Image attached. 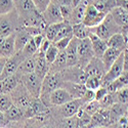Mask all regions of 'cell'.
<instances>
[{"label":"cell","instance_id":"obj_53","mask_svg":"<svg viewBox=\"0 0 128 128\" xmlns=\"http://www.w3.org/2000/svg\"><path fill=\"white\" fill-rule=\"evenodd\" d=\"M39 128H58V124H56L54 122H51L50 120L44 124H42Z\"/></svg>","mask_w":128,"mask_h":128},{"label":"cell","instance_id":"obj_55","mask_svg":"<svg viewBox=\"0 0 128 128\" xmlns=\"http://www.w3.org/2000/svg\"><path fill=\"white\" fill-rule=\"evenodd\" d=\"M4 38H5V37H0V51H1V47H2V44H3Z\"/></svg>","mask_w":128,"mask_h":128},{"label":"cell","instance_id":"obj_16","mask_svg":"<svg viewBox=\"0 0 128 128\" xmlns=\"http://www.w3.org/2000/svg\"><path fill=\"white\" fill-rule=\"evenodd\" d=\"M48 110H49V108L40 98H32L31 102L28 106V108L24 112L25 119L33 118V117H35L37 115L47 112Z\"/></svg>","mask_w":128,"mask_h":128},{"label":"cell","instance_id":"obj_28","mask_svg":"<svg viewBox=\"0 0 128 128\" xmlns=\"http://www.w3.org/2000/svg\"><path fill=\"white\" fill-rule=\"evenodd\" d=\"M122 53V51L118 50V49H115V48H111L108 47L106 50L104 51V53L102 54V56L100 58L102 62H104V66L106 69V71L109 70V68L115 62V60L119 58V56Z\"/></svg>","mask_w":128,"mask_h":128},{"label":"cell","instance_id":"obj_3","mask_svg":"<svg viewBox=\"0 0 128 128\" xmlns=\"http://www.w3.org/2000/svg\"><path fill=\"white\" fill-rule=\"evenodd\" d=\"M22 28L16 10L5 14H0V37H7Z\"/></svg>","mask_w":128,"mask_h":128},{"label":"cell","instance_id":"obj_57","mask_svg":"<svg viewBox=\"0 0 128 128\" xmlns=\"http://www.w3.org/2000/svg\"><path fill=\"white\" fill-rule=\"evenodd\" d=\"M77 128H91L90 126H77Z\"/></svg>","mask_w":128,"mask_h":128},{"label":"cell","instance_id":"obj_58","mask_svg":"<svg viewBox=\"0 0 128 128\" xmlns=\"http://www.w3.org/2000/svg\"><path fill=\"white\" fill-rule=\"evenodd\" d=\"M91 128H109V127H106V126H96V127H91Z\"/></svg>","mask_w":128,"mask_h":128},{"label":"cell","instance_id":"obj_48","mask_svg":"<svg viewBox=\"0 0 128 128\" xmlns=\"http://www.w3.org/2000/svg\"><path fill=\"white\" fill-rule=\"evenodd\" d=\"M53 1H56L58 5H69L72 7H75L82 0H53Z\"/></svg>","mask_w":128,"mask_h":128},{"label":"cell","instance_id":"obj_38","mask_svg":"<svg viewBox=\"0 0 128 128\" xmlns=\"http://www.w3.org/2000/svg\"><path fill=\"white\" fill-rule=\"evenodd\" d=\"M58 52H60V50L58 49V47L53 44V43H51L50 45H49V47L47 48V50L45 51V53H44V56H45V60H46V62H48V65L50 66L51 64L54 62V60L56 58V56H58Z\"/></svg>","mask_w":128,"mask_h":128},{"label":"cell","instance_id":"obj_60","mask_svg":"<svg viewBox=\"0 0 128 128\" xmlns=\"http://www.w3.org/2000/svg\"><path fill=\"white\" fill-rule=\"evenodd\" d=\"M3 128H4V127H3Z\"/></svg>","mask_w":128,"mask_h":128},{"label":"cell","instance_id":"obj_15","mask_svg":"<svg viewBox=\"0 0 128 128\" xmlns=\"http://www.w3.org/2000/svg\"><path fill=\"white\" fill-rule=\"evenodd\" d=\"M83 70L87 77H98V78H102V76L106 72V69L104 66L102 58L96 56H93L90 60V62L84 67Z\"/></svg>","mask_w":128,"mask_h":128},{"label":"cell","instance_id":"obj_13","mask_svg":"<svg viewBox=\"0 0 128 128\" xmlns=\"http://www.w3.org/2000/svg\"><path fill=\"white\" fill-rule=\"evenodd\" d=\"M123 73V52L119 56V58L115 60V62L109 68L106 74L102 78V86H106L116 78H118Z\"/></svg>","mask_w":128,"mask_h":128},{"label":"cell","instance_id":"obj_27","mask_svg":"<svg viewBox=\"0 0 128 128\" xmlns=\"http://www.w3.org/2000/svg\"><path fill=\"white\" fill-rule=\"evenodd\" d=\"M108 47L118 49L120 51H124L126 49V35L123 33H117L110 37L106 40Z\"/></svg>","mask_w":128,"mask_h":128},{"label":"cell","instance_id":"obj_2","mask_svg":"<svg viewBox=\"0 0 128 128\" xmlns=\"http://www.w3.org/2000/svg\"><path fill=\"white\" fill-rule=\"evenodd\" d=\"M90 31H91V33L95 34L96 36H98L100 38L106 41L117 33H122L121 28L117 25V23L115 22V20L113 18L111 14H106L104 20L98 26L94 28H90Z\"/></svg>","mask_w":128,"mask_h":128},{"label":"cell","instance_id":"obj_5","mask_svg":"<svg viewBox=\"0 0 128 128\" xmlns=\"http://www.w3.org/2000/svg\"><path fill=\"white\" fill-rule=\"evenodd\" d=\"M42 78H40L37 74L29 73L22 75L20 77V82L25 86L27 91L33 98H39L41 93V86H42Z\"/></svg>","mask_w":128,"mask_h":128},{"label":"cell","instance_id":"obj_10","mask_svg":"<svg viewBox=\"0 0 128 128\" xmlns=\"http://www.w3.org/2000/svg\"><path fill=\"white\" fill-rule=\"evenodd\" d=\"M72 100H74L72 94L66 88L60 87L49 93L47 98L44 100V104L49 108V106H56L65 104L66 102Z\"/></svg>","mask_w":128,"mask_h":128},{"label":"cell","instance_id":"obj_4","mask_svg":"<svg viewBox=\"0 0 128 128\" xmlns=\"http://www.w3.org/2000/svg\"><path fill=\"white\" fill-rule=\"evenodd\" d=\"M62 78L60 76V72H48L44 76L42 80V86H41V93H40V100L44 102L47 98L50 92L56 90L62 86Z\"/></svg>","mask_w":128,"mask_h":128},{"label":"cell","instance_id":"obj_44","mask_svg":"<svg viewBox=\"0 0 128 128\" xmlns=\"http://www.w3.org/2000/svg\"><path fill=\"white\" fill-rule=\"evenodd\" d=\"M52 0H33V2L36 6V8L39 10L40 12H43L46 9V7L50 4Z\"/></svg>","mask_w":128,"mask_h":128},{"label":"cell","instance_id":"obj_6","mask_svg":"<svg viewBox=\"0 0 128 128\" xmlns=\"http://www.w3.org/2000/svg\"><path fill=\"white\" fill-rule=\"evenodd\" d=\"M77 53H78V64L77 66L84 69V67L90 62V60L94 56L91 42L89 38L78 39V45H77Z\"/></svg>","mask_w":128,"mask_h":128},{"label":"cell","instance_id":"obj_42","mask_svg":"<svg viewBox=\"0 0 128 128\" xmlns=\"http://www.w3.org/2000/svg\"><path fill=\"white\" fill-rule=\"evenodd\" d=\"M14 10V0H0V14H5Z\"/></svg>","mask_w":128,"mask_h":128},{"label":"cell","instance_id":"obj_12","mask_svg":"<svg viewBox=\"0 0 128 128\" xmlns=\"http://www.w3.org/2000/svg\"><path fill=\"white\" fill-rule=\"evenodd\" d=\"M14 10L16 12L20 22L39 12L36 8L33 0H14Z\"/></svg>","mask_w":128,"mask_h":128},{"label":"cell","instance_id":"obj_21","mask_svg":"<svg viewBox=\"0 0 128 128\" xmlns=\"http://www.w3.org/2000/svg\"><path fill=\"white\" fill-rule=\"evenodd\" d=\"M89 39H90V42H91V47H92V51H93L94 56L102 58V54L104 53V51L106 50V48H108L106 41L100 38L98 36H96L93 33H90Z\"/></svg>","mask_w":128,"mask_h":128},{"label":"cell","instance_id":"obj_14","mask_svg":"<svg viewBox=\"0 0 128 128\" xmlns=\"http://www.w3.org/2000/svg\"><path fill=\"white\" fill-rule=\"evenodd\" d=\"M42 14V16H43L45 23L48 25L51 24H56V23H62L64 22V18L62 16V12H60V5L56 2L52 1L50 2V4L46 7V9L44 10Z\"/></svg>","mask_w":128,"mask_h":128},{"label":"cell","instance_id":"obj_19","mask_svg":"<svg viewBox=\"0 0 128 128\" xmlns=\"http://www.w3.org/2000/svg\"><path fill=\"white\" fill-rule=\"evenodd\" d=\"M22 75L16 73L14 75L9 76L0 81V93H10L20 82Z\"/></svg>","mask_w":128,"mask_h":128},{"label":"cell","instance_id":"obj_9","mask_svg":"<svg viewBox=\"0 0 128 128\" xmlns=\"http://www.w3.org/2000/svg\"><path fill=\"white\" fill-rule=\"evenodd\" d=\"M9 94H10V96H12V98L14 104L18 106V108L22 109L24 112L28 108V106L31 102L32 98H33L30 95V93L27 91L25 86L22 84V82H20V84Z\"/></svg>","mask_w":128,"mask_h":128},{"label":"cell","instance_id":"obj_31","mask_svg":"<svg viewBox=\"0 0 128 128\" xmlns=\"http://www.w3.org/2000/svg\"><path fill=\"white\" fill-rule=\"evenodd\" d=\"M89 2L104 14H110L116 6V0H89Z\"/></svg>","mask_w":128,"mask_h":128},{"label":"cell","instance_id":"obj_36","mask_svg":"<svg viewBox=\"0 0 128 128\" xmlns=\"http://www.w3.org/2000/svg\"><path fill=\"white\" fill-rule=\"evenodd\" d=\"M77 124L78 121L76 116L58 120V128H77Z\"/></svg>","mask_w":128,"mask_h":128},{"label":"cell","instance_id":"obj_32","mask_svg":"<svg viewBox=\"0 0 128 128\" xmlns=\"http://www.w3.org/2000/svg\"><path fill=\"white\" fill-rule=\"evenodd\" d=\"M4 114H5L7 122H9V121H20V120L25 119L24 111L22 109H20L18 106H16V104H12Z\"/></svg>","mask_w":128,"mask_h":128},{"label":"cell","instance_id":"obj_7","mask_svg":"<svg viewBox=\"0 0 128 128\" xmlns=\"http://www.w3.org/2000/svg\"><path fill=\"white\" fill-rule=\"evenodd\" d=\"M106 14H108L100 12L93 4L89 2V4L86 7V10H85V14H84L82 23L88 28H94L102 22Z\"/></svg>","mask_w":128,"mask_h":128},{"label":"cell","instance_id":"obj_43","mask_svg":"<svg viewBox=\"0 0 128 128\" xmlns=\"http://www.w3.org/2000/svg\"><path fill=\"white\" fill-rule=\"evenodd\" d=\"M109 128H128V119L126 117V114L117 120L114 124H112Z\"/></svg>","mask_w":128,"mask_h":128},{"label":"cell","instance_id":"obj_25","mask_svg":"<svg viewBox=\"0 0 128 128\" xmlns=\"http://www.w3.org/2000/svg\"><path fill=\"white\" fill-rule=\"evenodd\" d=\"M50 66L48 65V62L45 60L44 53L40 52L39 50L37 51V58H36V67H35V71L34 73L37 74V75L43 79L44 76L49 72Z\"/></svg>","mask_w":128,"mask_h":128},{"label":"cell","instance_id":"obj_29","mask_svg":"<svg viewBox=\"0 0 128 128\" xmlns=\"http://www.w3.org/2000/svg\"><path fill=\"white\" fill-rule=\"evenodd\" d=\"M36 58H37V52L34 56H32L30 58H27L22 64L16 73L20 74V75H25V74H29V73H33L35 71V67H36Z\"/></svg>","mask_w":128,"mask_h":128},{"label":"cell","instance_id":"obj_54","mask_svg":"<svg viewBox=\"0 0 128 128\" xmlns=\"http://www.w3.org/2000/svg\"><path fill=\"white\" fill-rule=\"evenodd\" d=\"M6 60L5 58H0V76L3 72V69H4V66H5V62H6Z\"/></svg>","mask_w":128,"mask_h":128},{"label":"cell","instance_id":"obj_34","mask_svg":"<svg viewBox=\"0 0 128 128\" xmlns=\"http://www.w3.org/2000/svg\"><path fill=\"white\" fill-rule=\"evenodd\" d=\"M66 22H62V23H56V24H51V25H48L44 31V36L47 40H49L51 43L54 40L58 32L60 31V29L65 25Z\"/></svg>","mask_w":128,"mask_h":128},{"label":"cell","instance_id":"obj_50","mask_svg":"<svg viewBox=\"0 0 128 128\" xmlns=\"http://www.w3.org/2000/svg\"><path fill=\"white\" fill-rule=\"evenodd\" d=\"M116 6L121 7L128 14V0H116Z\"/></svg>","mask_w":128,"mask_h":128},{"label":"cell","instance_id":"obj_35","mask_svg":"<svg viewBox=\"0 0 128 128\" xmlns=\"http://www.w3.org/2000/svg\"><path fill=\"white\" fill-rule=\"evenodd\" d=\"M100 108H102V106H100V102L95 100H91V102H88L84 104L82 106L83 111L86 113V114H88L89 116L94 115Z\"/></svg>","mask_w":128,"mask_h":128},{"label":"cell","instance_id":"obj_30","mask_svg":"<svg viewBox=\"0 0 128 128\" xmlns=\"http://www.w3.org/2000/svg\"><path fill=\"white\" fill-rule=\"evenodd\" d=\"M67 68V54L66 50H60L58 52V54L56 58L54 60L51 65L49 72H62L64 69Z\"/></svg>","mask_w":128,"mask_h":128},{"label":"cell","instance_id":"obj_24","mask_svg":"<svg viewBox=\"0 0 128 128\" xmlns=\"http://www.w3.org/2000/svg\"><path fill=\"white\" fill-rule=\"evenodd\" d=\"M14 36H16V33L4 38L3 44H2V47H1V51H0V58H8L10 56H12L16 53Z\"/></svg>","mask_w":128,"mask_h":128},{"label":"cell","instance_id":"obj_33","mask_svg":"<svg viewBox=\"0 0 128 128\" xmlns=\"http://www.w3.org/2000/svg\"><path fill=\"white\" fill-rule=\"evenodd\" d=\"M72 30H73V37H75L77 39L89 38V35L91 33L90 28L85 26L83 23L72 25Z\"/></svg>","mask_w":128,"mask_h":128},{"label":"cell","instance_id":"obj_37","mask_svg":"<svg viewBox=\"0 0 128 128\" xmlns=\"http://www.w3.org/2000/svg\"><path fill=\"white\" fill-rule=\"evenodd\" d=\"M12 104L14 102L9 93H0V111L5 113Z\"/></svg>","mask_w":128,"mask_h":128},{"label":"cell","instance_id":"obj_59","mask_svg":"<svg viewBox=\"0 0 128 128\" xmlns=\"http://www.w3.org/2000/svg\"><path fill=\"white\" fill-rule=\"evenodd\" d=\"M126 117H127V119H128V108H127V111H126Z\"/></svg>","mask_w":128,"mask_h":128},{"label":"cell","instance_id":"obj_41","mask_svg":"<svg viewBox=\"0 0 128 128\" xmlns=\"http://www.w3.org/2000/svg\"><path fill=\"white\" fill-rule=\"evenodd\" d=\"M20 51L24 53V56H25L26 58H30V56H32L35 54V53L38 51V47L36 46L33 38H32V39L28 42L27 45H26L22 50H20Z\"/></svg>","mask_w":128,"mask_h":128},{"label":"cell","instance_id":"obj_49","mask_svg":"<svg viewBox=\"0 0 128 128\" xmlns=\"http://www.w3.org/2000/svg\"><path fill=\"white\" fill-rule=\"evenodd\" d=\"M32 38H33V40H34V42H35L36 46H37L38 49H39L40 46H41V44H42V42H43V40L45 39V36H44V34H38V35L33 36Z\"/></svg>","mask_w":128,"mask_h":128},{"label":"cell","instance_id":"obj_52","mask_svg":"<svg viewBox=\"0 0 128 128\" xmlns=\"http://www.w3.org/2000/svg\"><path fill=\"white\" fill-rule=\"evenodd\" d=\"M7 123V120H6V117H5V114L3 112L0 111V128H3L5 127Z\"/></svg>","mask_w":128,"mask_h":128},{"label":"cell","instance_id":"obj_20","mask_svg":"<svg viewBox=\"0 0 128 128\" xmlns=\"http://www.w3.org/2000/svg\"><path fill=\"white\" fill-rule=\"evenodd\" d=\"M78 39L73 37L70 41L68 47L66 48L67 54V67H74L78 64V53H77Z\"/></svg>","mask_w":128,"mask_h":128},{"label":"cell","instance_id":"obj_47","mask_svg":"<svg viewBox=\"0 0 128 128\" xmlns=\"http://www.w3.org/2000/svg\"><path fill=\"white\" fill-rule=\"evenodd\" d=\"M26 127V119L20 121H9L6 123L4 128H25Z\"/></svg>","mask_w":128,"mask_h":128},{"label":"cell","instance_id":"obj_11","mask_svg":"<svg viewBox=\"0 0 128 128\" xmlns=\"http://www.w3.org/2000/svg\"><path fill=\"white\" fill-rule=\"evenodd\" d=\"M60 73V76L64 82H75V83H83L86 80L87 76L84 70L78 66L67 67Z\"/></svg>","mask_w":128,"mask_h":128},{"label":"cell","instance_id":"obj_23","mask_svg":"<svg viewBox=\"0 0 128 128\" xmlns=\"http://www.w3.org/2000/svg\"><path fill=\"white\" fill-rule=\"evenodd\" d=\"M62 87L66 88L72 94L74 98H82L87 90V88L85 87L83 83H75V82H64Z\"/></svg>","mask_w":128,"mask_h":128},{"label":"cell","instance_id":"obj_18","mask_svg":"<svg viewBox=\"0 0 128 128\" xmlns=\"http://www.w3.org/2000/svg\"><path fill=\"white\" fill-rule=\"evenodd\" d=\"M88 4H89V0H82L79 4H77L73 8L72 14L68 23L70 25H76V24L82 23L84 14H85V10H86V7Z\"/></svg>","mask_w":128,"mask_h":128},{"label":"cell","instance_id":"obj_46","mask_svg":"<svg viewBox=\"0 0 128 128\" xmlns=\"http://www.w3.org/2000/svg\"><path fill=\"white\" fill-rule=\"evenodd\" d=\"M108 93H109V91H108V89H106V87L100 86L98 89H96V90L94 91V100H98V102H100V100H102Z\"/></svg>","mask_w":128,"mask_h":128},{"label":"cell","instance_id":"obj_40","mask_svg":"<svg viewBox=\"0 0 128 128\" xmlns=\"http://www.w3.org/2000/svg\"><path fill=\"white\" fill-rule=\"evenodd\" d=\"M115 102L122 104H128V87H125L114 93Z\"/></svg>","mask_w":128,"mask_h":128},{"label":"cell","instance_id":"obj_17","mask_svg":"<svg viewBox=\"0 0 128 128\" xmlns=\"http://www.w3.org/2000/svg\"><path fill=\"white\" fill-rule=\"evenodd\" d=\"M110 14L115 20L117 25L121 28L122 33L126 35V33L128 32V14L119 6H115Z\"/></svg>","mask_w":128,"mask_h":128},{"label":"cell","instance_id":"obj_51","mask_svg":"<svg viewBox=\"0 0 128 128\" xmlns=\"http://www.w3.org/2000/svg\"><path fill=\"white\" fill-rule=\"evenodd\" d=\"M123 71L128 72V49L123 51Z\"/></svg>","mask_w":128,"mask_h":128},{"label":"cell","instance_id":"obj_26","mask_svg":"<svg viewBox=\"0 0 128 128\" xmlns=\"http://www.w3.org/2000/svg\"><path fill=\"white\" fill-rule=\"evenodd\" d=\"M32 39V36L30 33L22 28L16 32V36H14V46H16V52L20 51L26 45L27 43Z\"/></svg>","mask_w":128,"mask_h":128},{"label":"cell","instance_id":"obj_45","mask_svg":"<svg viewBox=\"0 0 128 128\" xmlns=\"http://www.w3.org/2000/svg\"><path fill=\"white\" fill-rule=\"evenodd\" d=\"M72 38H73V37L62 38V39H60V40L54 42L53 44H54V45L58 47V49L60 51V50H66V48L68 47V45H69V43H70V41H71Z\"/></svg>","mask_w":128,"mask_h":128},{"label":"cell","instance_id":"obj_22","mask_svg":"<svg viewBox=\"0 0 128 128\" xmlns=\"http://www.w3.org/2000/svg\"><path fill=\"white\" fill-rule=\"evenodd\" d=\"M106 89L110 93H115L125 87H128V72L123 71L121 75L106 85Z\"/></svg>","mask_w":128,"mask_h":128},{"label":"cell","instance_id":"obj_1","mask_svg":"<svg viewBox=\"0 0 128 128\" xmlns=\"http://www.w3.org/2000/svg\"><path fill=\"white\" fill-rule=\"evenodd\" d=\"M84 104L85 102L82 98H74L66 102L65 104L52 106V109H49V112L52 116V118L60 120L64 118H69V117L76 116V114L82 108V106Z\"/></svg>","mask_w":128,"mask_h":128},{"label":"cell","instance_id":"obj_8","mask_svg":"<svg viewBox=\"0 0 128 128\" xmlns=\"http://www.w3.org/2000/svg\"><path fill=\"white\" fill-rule=\"evenodd\" d=\"M26 58H27L24 56V53L22 51H18L12 56L8 58L6 60L3 72L1 74V76H0V81L9 77V76H12V75H14V74L18 72L20 64H22Z\"/></svg>","mask_w":128,"mask_h":128},{"label":"cell","instance_id":"obj_56","mask_svg":"<svg viewBox=\"0 0 128 128\" xmlns=\"http://www.w3.org/2000/svg\"><path fill=\"white\" fill-rule=\"evenodd\" d=\"M126 49H128V32L126 33Z\"/></svg>","mask_w":128,"mask_h":128},{"label":"cell","instance_id":"obj_39","mask_svg":"<svg viewBox=\"0 0 128 128\" xmlns=\"http://www.w3.org/2000/svg\"><path fill=\"white\" fill-rule=\"evenodd\" d=\"M85 87L89 90L95 91L102 86V78L98 77H87L84 82Z\"/></svg>","mask_w":128,"mask_h":128}]
</instances>
